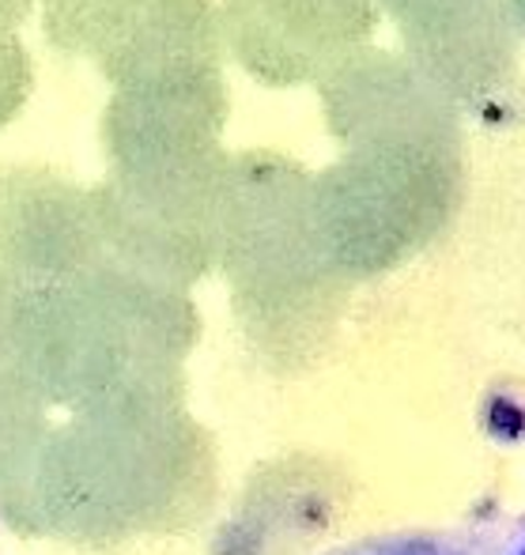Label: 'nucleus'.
Returning <instances> with one entry per match:
<instances>
[{
  "label": "nucleus",
  "instance_id": "f257e3e1",
  "mask_svg": "<svg viewBox=\"0 0 525 555\" xmlns=\"http://www.w3.org/2000/svg\"><path fill=\"white\" fill-rule=\"evenodd\" d=\"M315 88L336 159L310 175V201L336 249L386 254L450 220L465 193L461 111L401 50L363 46Z\"/></svg>",
  "mask_w": 525,
  "mask_h": 555
},
{
  "label": "nucleus",
  "instance_id": "f03ea898",
  "mask_svg": "<svg viewBox=\"0 0 525 555\" xmlns=\"http://www.w3.org/2000/svg\"><path fill=\"white\" fill-rule=\"evenodd\" d=\"M227 99L223 68H193L167 80L110 91L99 121L106 175H170L219 159Z\"/></svg>",
  "mask_w": 525,
  "mask_h": 555
},
{
  "label": "nucleus",
  "instance_id": "7ed1b4c3",
  "mask_svg": "<svg viewBox=\"0 0 525 555\" xmlns=\"http://www.w3.org/2000/svg\"><path fill=\"white\" fill-rule=\"evenodd\" d=\"M401 53L458 106L491 117L518 73V35L503 0H382Z\"/></svg>",
  "mask_w": 525,
  "mask_h": 555
},
{
  "label": "nucleus",
  "instance_id": "20e7f679",
  "mask_svg": "<svg viewBox=\"0 0 525 555\" xmlns=\"http://www.w3.org/2000/svg\"><path fill=\"white\" fill-rule=\"evenodd\" d=\"M91 61L110 91L167 80L193 68H223L219 0H125Z\"/></svg>",
  "mask_w": 525,
  "mask_h": 555
},
{
  "label": "nucleus",
  "instance_id": "39448f33",
  "mask_svg": "<svg viewBox=\"0 0 525 555\" xmlns=\"http://www.w3.org/2000/svg\"><path fill=\"white\" fill-rule=\"evenodd\" d=\"M246 4L315 83L329 65L371 46L379 23L386 20L382 0H246Z\"/></svg>",
  "mask_w": 525,
  "mask_h": 555
},
{
  "label": "nucleus",
  "instance_id": "423d86ee",
  "mask_svg": "<svg viewBox=\"0 0 525 555\" xmlns=\"http://www.w3.org/2000/svg\"><path fill=\"white\" fill-rule=\"evenodd\" d=\"M125 0H38V23L53 50L68 57H95Z\"/></svg>",
  "mask_w": 525,
  "mask_h": 555
},
{
  "label": "nucleus",
  "instance_id": "0eeeda50",
  "mask_svg": "<svg viewBox=\"0 0 525 555\" xmlns=\"http://www.w3.org/2000/svg\"><path fill=\"white\" fill-rule=\"evenodd\" d=\"M325 555H476L469 544L446 533H427V529H405V533H379L363 541L341 544Z\"/></svg>",
  "mask_w": 525,
  "mask_h": 555
},
{
  "label": "nucleus",
  "instance_id": "6e6552de",
  "mask_svg": "<svg viewBox=\"0 0 525 555\" xmlns=\"http://www.w3.org/2000/svg\"><path fill=\"white\" fill-rule=\"evenodd\" d=\"M35 91V57L20 35H0V129L15 121Z\"/></svg>",
  "mask_w": 525,
  "mask_h": 555
},
{
  "label": "nucleus",
  "instance_id": "1a4fd4ad",
  "mask_svg": "<svg viewBox=\"0 0 525 555\" xmlns=\"http://www.w3.org/2000/svg\"><path fill=\"white\" fill-rule=\"evenodd\" d=\"M38 0H0V35H20V27L30 20Z\"/></svg>",
  "mask_w": 525,
  "mask_h": 555
},
{
  "label": "nucleus",
  "instance_id": "9d476101",
  "mask_svg": "<svg viewBox=\"0 0 525 555\" xmlns=\"http://www.w3.org/2000/svg\"><path fill=\"white\" fill-rule=\"evenodd\" d=\"M503 8H507V20H511L514 35L525 38V0H503Z\"/></svg>",
  "mask_w": 525,
  "mask_h": 555
},
{
  "label": "nucleus",
  "instance_id": "9b49d317",
  "mask_svg": "<svg viewBox=\"0 0 525 555\" xmlns=\"http://www.w3.org/2000/svg\"><path fill=\"white\" fill-rule=\"evenodd\" d=\"M514 555H525V541H522V548H518V552H514Z\"/></svg>",
  "mask_w": 525,
  "mask_h": 555
}]
</instances>
